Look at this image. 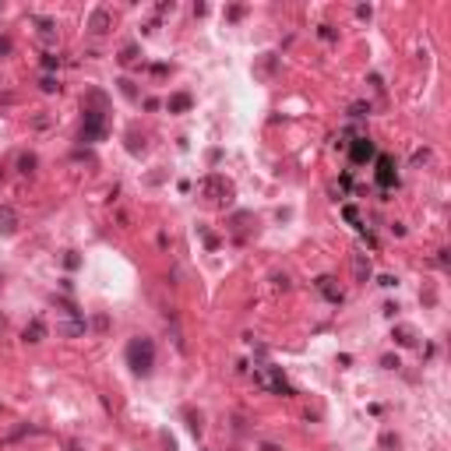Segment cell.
Listing matches in <instances>:
<instances>
[{
    "label": "cell",
    "instance_id": "6da1fadb",
    "mask_svg": "<svg viewBox=\"0 0 451 451\" xmlns=\"http://www.w3.org/2000/svg\"><path fill=\"white\" fill-rule=\"evenodd\" d=\"M127 366H131L138 377H148V374L155 370V342L145 339V335L131 339V342H127Z\"/></svg>",
    "mask_w": 451,
    "mask_h": 451
},
{
    "label": "cell",
    "instance_id": "7a4b0ae2",
    "mask_svg": "<svg viewBox=\"0 0 451 451\" xmlns=\"http://www.w3.org/2000/svg\"><path fill=\"white\" fill-rule=\"evenodd\" d=\"M197 190L208 197L212 204H219V208H226V204H233V197H236V187L226 180V177H219V173H212V177H204L201 183H197Z\"/></svg>",
    "mask_w": 451,
    "mask_h": 451
},
{
    "label": "cell",
    "instance_id": "3957f363",
    "mask_svg": "<svg viewBox=\"0 0 451 451\" xmlns=\"http://www.w3.org/2000/svg\"><path fill=\"white\" fill-rule=\"evenodd\" d=\"M109 131V120H106V106H85V120H81V141H102Z\"/></svg>",
    "mask_w": 451,
    "mask_h": 451
},
{
    "label": "cell",
    "instance_id": "277c9868",
    "mask_svg": "<svg viewBox=\"0 0 451 451\" xmlns=\"http://www.w3.org/2000/svg\"><path fill=\"white\" fill-rule=\"evenodd\" d=\"M377 187L381 190H391V187H398V173H395V159L391 155H377Z\"/></svg>",
    "mask_w": 451,
    "mask_h": 451
},
{
    "label": "cell",
    "instance_id": "5b68a950",
    "mask_svg": "<svg viewBox=\"0 0 451 451\" xmlns=\"http://www.w3.org/2000/svg\"><path fill=\"white\" fill-rule=\"evenodd\" d=\"M349 159L356 162V166H363V162L377 159V148H374V141L366 138V134H360L356 141H349Z\"/></svg>",
    "mask_w": 451,
    "mask_h": 451
},
{
    "label": "cell",
    "instance_id": "8992f818",
    "mask_svg": "<svg viewBox=\"0 0 451 451\" xmlns=\"http://www.w3.org/2000/svg\"><path fill=\"white\" fill-rule=\"evenodd\" d=\"M32 25H35V35L43 39L46 46H53L57 43V21L53 18H43V14H32Z\"/></svg>",
    "mask_w": 451,
    "mask_h": 451
},
{
    "label": "cell",
    "instance_id": "52a82bcc",
    "mask_svg": "<svg viewBox=\"0 0 451 451\" xmlns=\"http://www.w3.org/2000/svg\"><path fill=\"white\" fill-rule=\"evenodd\" d=\"M89 28H92L95 35H102V32H109V28H113V14H109L106 7H95V11L89 14Z\"/></svg>",
    "mask_w": 451,
    "mask_h": 451
},
{
    "label": "cell",
    "instance_id": "ba28073f",
    "mask_svg": "<svg viewBox=\"0 0 451 451\" xmlns=\"http://www.w3.org/2000/svg\"><path fill=\"white\" fill-rule=\"evenodd\" d=\"M18 233V212L11 204H0V236H14Z\"/></svg>",
    "mask_w": 451,
    "mask_h": 451
},
{
    "label": "cell",
    "instance_id": "9c48e42d",
    "mask_svg": "<svg viewBox=\"0 0 451 451\" xmlns=\"http://www.w3.org/2000/svg\"><path fill=\"white\" fill-rule=\"evenodd\" d=\"M317 289H321L328 300H332V303H342V289L335 285V278H332V275H321V278H317Z\"/></svg>",
    "mask_w": 451,
    "mask_h": 451
},
{
    "label": "cell",
    "instance_id": "30bf717a",
    "mask_svg": "<svg viewBox=\"0 0 451 451\" xmlns=\"http://www.w3.org/2000/svg\"><path fill=\"white\" fill-rule=\"evenodd\" d=\"M21 339H25V342H43V339H46V324L39 321V317L28 321V324H25V332H21Z\"/></svg>",
    "mask_w": 451,
    "mask_h": 451
},
{
    "label": "cell",
    "instance_id": "8fae6325",
    "mask_svg": "<svg viewBox=\"0 0 451 451\" xmlns=\"http://www.w3.org/2000/svg\"><path fill=\"white\" fill-rule=\"evenodd\" d=\"M275 67H278V57H275V53H261V60H258V67H254V74H258V78H271V74H275Z\"/></svg>",
    "mask_w": 451,
    "mask_h": 451
},
{
    "label": "cell",
    "instance_id": "7c38bea8",
    "mask_svg": "<svg viewBox=\"0 0 451 451\" xmlns=\"http://www.w3.org/2000/svg\"><path fill=\"white\" fill-rule=\"evenodd\" d=\"M353 275H356V282L370 278V258L366 254H353Z\"/></svg>",
    "mask_w": 451,
    "mask_h": 451
},
{
    "label": "cell",
    "instance_id": "4fadbf2b",
    "mask_svg": "<svg viewBox=\"0 0 451 451\" xmlns=\"http://www.w3.org/2000/svg\"><path fill=\"white\" fill-rule=\"evenodd\" d=\"M60 335H67V339H78V335H85V317H81V314H74L67 324H60Z\"/></svg>",
    "mask_w": 451,
    "mask_h": 451
},
{
    "label": "cell",
    "instance_id": "5bb4252c",
    "mask_svg": "<svg viewBox=\"0 0 451 451\" xmlns=\"http://www.w3.org/2000/svg\"><path fill=\"white\" fill-rule=\"evenodd\" d=\"M391 339H395L398 346H405V349H409V346H416V328H409V324H398L395 332H391Z\"/></svg>",
    "mask_w": 451,
    "mask_h": 451
},
{
    "label": "cell",
    "instance_id": "9a60e30c",
    "mask_svg": "<svg viewBox=\"0 0 451 451\" xmlns=\"http://www.w3.org/2000/svg\"><path fill=\"white\" fill-rule=\"evenodd\" d=\"M190 106H194V99H190L187 92H177V95H170V102H166L170 113H187Z\"/></svg>",
    "mask_w": 451,
    "mask_h": 451
},
{
    "label": "cell",
    "instance_id": "2e32d148",
    "mask_svg": "<svg viewBox=\"0 0 451 451\" xmlns=\"http://www.w3.org/2000/svg\"><path fill=\"white\" fill-rule=\"evenodd\" d=\"M35 162H39V159H35L32 152H21V155H18V170H21V173H32Z\"/></svg>",
    "mask_w": 451,
    "mask_h": 451
},
{
    "label": "cell",
    "instance_id": "e0dca14e",
    "mask_svg": "<svg viewBox=\"0 0 451 451\" xmlns=\"http://www.w3.org/2000/svg\"><path fill=\"white\" fill-rule=\"evenodd\" d=\"M39 89H43L46 95H53V92H60V85H57V78H53V74H43V81H39Z\"/></svg>",
    "mask_w": 451,
    "mask_h": 451
},
{
    "label": "cell",
    "instance_id": "ac0fdd59",
    "mask_svg": "<svg viewBox=\"0 0 451 451\" xmlns=\"http://www.w3.org/2000/svg\"><path fill=\"white\" fill-rule=\"evenodd\" d=\"M116 60H120V64H134V60H138V46H134V43H131V46H124Z\"/></svg>",
    "mask_w": 451,
    "mask_h": 451
},
{
    "label": "cell",
    "instance_id": "d6986e66",
    "mask_svg": "<svg viewBox=\"0 0 451 451\" xmlns=\"http://www.w3.org/2000/svg\"><path fill=\"white\" fill-rule=\"evenodd\" d=\"M183 416H187V427H190L194 434H201V427H204V423H201V416L194 413V409H183Z\"/></svg>",
    "mask_w": 451,
    "mask_h": 451
},
{
    "label": "cell",
    "instance_id": "ffe728a7",
    "mask_svg": "<svg viewBox=\"0 0 451 451\" xmlns=\"http://www.w3.org/2000/svg\"><path fill=\"white\" fill-rule=\"evenodd\" d=\"M342 219H346V222H353V226L360 222V212H356V204H346V208H342Z\"/></svg>",
    "mask_w": 451,
    "mask_h": 451
},
{
    "label": "cell",
    "instance_id": "44dd1931",
    "mask_svg": "<svg viewBox=\"0 0 451 451\" xmlns=\"http://www.w3.org/2000/svg\"><path fill=\"white\" fill-rule=\"evenodd\" d=\"M226 18H229V21H240V18H243V7H240V4L226 7Z\"/></svg>",
    "mask_w": 451,
    "mask_h": 451
},
{
    "label": "cell",
    "instance_id": "7402d4cb",
    "mask_svg": "<svg viewBox=\"0 0 451 451\" xmlns=\"http://www.w3.org/2000/svg\"><path fill=\"white\" fill-rule=\"evenodd\" d=\"M366 113H370V106H363V102H356V106L349 109V116H356V120H360V116H366Z\"/></svg>",
    "mask_w": 451,
    "mask_h": 451
},
{
    "label": "cell",
    "instance_id": "603a6c76",
    "mask_svg": "<svg viewBox=\"0 0 451 451\" xmlns=\"http://www.w3.org/2000/svg\"><path fill=\"white\" fill-rule=\"evenodd\" d=\"M43 67H46V71H57V67H60V57H53V53L43 57Z\"/></svg>",
    "mask_w": 451,
    "mask_h": 451
},
{
    "label": "cell",
    "instance_id": "cb8c5ba5",
    "mask_svg": "<svg viewBox=\"0 0 451 451\" xmlns=\"http://www.w3.org/2000/svg\"><path fill=\"white\" fill-rule=\"evenodd\" d=\"M64 265H67V268H78V265H81V258H78L74 251H67V254H64Z\"/></svg>",
    "mask_w": 451,
    "mask_h": 451
},
{
    "label": "cell",
    "instance_id": "d4e9b609",
    "mask_svg": "<svg viewBox=\"0 0 451 451\" xmlns=\"http://www.w3.org/2000/svg\"><path fill=\"white\" fill-rule=\"evenodd\" d=\"M317 35H321V39H328V43H332V39H335V28H332V25H321V28H317Z\"/></svg>",
    "mask_w": 451,
    "mask_h": 451
},
{
    "label": "cell",
    "instance_id": "484cf974",
    "mask_svg": "<svg viewBox=\"0 0 451 451\" xmlns=\"http://www.w3.org/2000/svg\"><path fill=\"white\" fill-rule=\"evenodd\" d=\"M381 366H384V370H398V356H384Z\"/></svg>",
    "mask_w": 451,
    "mask_h": 451
},
{
    "label": "cell",
    "instance_id": "4316f807",
    "mask_svg": "<svg viewBox=\"0 0 451 451\" xmlns=\"http://www.w3.org/2000/svg\"><path fill=\"white\" fill-rule=\"evenodd\" d=\"M7 53H11V39L0 35V57H7Z\"/></svg>",
    "mask_w": 451,
    "mask_h": 451
},
{
    "label": "cell",
    "instance_id": "83f0119b",
    "mask_svg": "<svg viewBox=\"0 0 451 451\" xmlns=\"http://www.w3.org/2000/svg\"><path fill=\"white\" fill-rule=\"evenodd\" d=\"M377 282H381V285H384V289H391V285H398V278H395V275H381V278H377Z\"/></svg>",
    "mask_w": 451,
    "mask_h": 451
},
{
    "label": "cell",
    "instance_id": "f1b7e54d",
    "mask_svg": "<svg viewBox=\"0 0 451 451\" xmlns=\"http://www.w3.org/2000/svg\"><path fill=\"white\" fill-rule=\"evenodd\" d=\"M92 324H95V328H99V332H106V328H109V317H106V314H99V317H95V321H92Z\"/></svg>",
    "mask_w": 451,
    "mask_h": 451
},
{
    "label": "cell",
    "instance_id": "f546056e",
    "mask_svg": "<svg viewBox=\"0 0 451 451\" xmlns=\"http://www.w3.org/2000/svg\"><path fill=\"white\" fill-rule=\"evenodd\" d=\"M381 444H384V448H398V437H395V434H384Z\"/></svg>",
    "mask_w": 451,
    "mask_h": 451
},
{
    "label": "cell",
    "instance_id": "4dcf8cb0",
    "mask_svg": "<svg viewBox=\"0 0 451 451\" xmlns=\"http://www.w3.org/2000/svg\"><path fill=\"white\" fill-rule=\"evenodd\" d=\"M120 89H124L127 99H134V85H131V81H120Z\"/></svg>",
    "mask_w": 451,
    "mask_h": 451
},
{
    "label": "cell",
    "instance_id": "1f68e13d",
    "mask_svg": "<svg viewBox=\"0 0 451 451\" xmlns=\"http://www.w3.org/2000/svg\"><path fill=\"white\" fill-rule=\"evenodd\" d=\"M0 324H4V321H0Z\"/></svg>",
    "mask_w": 451,
    "mask_h": 451
}]
</instances>
